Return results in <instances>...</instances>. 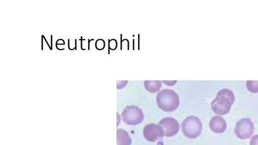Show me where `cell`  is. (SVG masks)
Here are the masks:
<instances>
[{
	"label": "cell",
	"mask_w": 258,
	"mask_h": 145,
	"mask_svg": "<svg viewBox=\"0 0 258 145\" xmlns=\"http://www.w3.org/2000/svg\"><path fill=\"white\" fill-rule=\"evenodd\" d=\"M235 99L233 92L228 89L220 90L211 103V108L216 114L224 115L228 113Z\"/></svg>",
	"instance_id": "cell-1"
},
{
	"label": "cell",
	"mask_w": 258,
	"mask_h": 145,
	"mask_svg": "<svg viewBox=\"0 0 258 145\" xmlns=\"http://www.w3.org/2000/svg\"><path fill=\"white\" fill-rule=\"evenodd\" d=\"M156 103L158 107L163 111H174L180 105L179 96L173 90L164 89L157 93Z\"/></svg>",
	"instance_id": "cell-2"
},
{
	"label": "cell",
	"mask_w": 258,
	"mask_h": 145,
	"mask_svg": "<svg viewBox=\"0 0 258 145\" xmlns=\"http://www.w3.org/2000/svg\"><path fill=\"white\" fill-rule=\"evenodd\" d=\"M182 131L189 138H196L201 133L203 126L200 119L195 116L187 117L182 122Z\"/></svg>",
	"instance_id": "cell-3"
},
{
	"label": "cell",
	"mask_w": 258,
	"mask_h": 145,
	"mask_svg": "<svg viewBox=\"0 0 258 145\" xmlns=\"http://www.w3.org/2000/svg\"><path fill=\"white\" fill-rule=\"evenodd\" d=\"M122 116L125 123L131 125L141 123L144 118L142 110L135 105L126 106L123 111Z\"/></svg>",
	"instance_id": "cell-4"
},
{
	"label": "cell",
	"mask_w": 258,
	"mask_h": 145,
	"mask_svg": "<svg viewBox=\"0 0 258 145\" xmlns=\"http://www.w3.org/2000/svg\"><path fill=\"white\" fill-rule=\"evenodd\" d=\"M254 126L249 118H244L238 121L235 125L234 132L236 135L242 139H248L253 134Z\"/></svg>",
	"instance_id": "cell-5"
},
{
	"label": "cell",
	"mask_w": 258,
	"mask_h": 145,
	"mask_svg": "<svg viewBox=\"0 0 258 145\" xmlns=\"http://www.w3.org/2000/svg\"><path fill=\"white\" fill-rule=\"evenodd\" d=\"M143 135L145 139L150 142H155L164 136L161 126L155 123L147 124L143 129Z\"/></svg>",
	"instance_id": "cell-6"
},
{
	"label": "cell",
	"mask_w": 258,
	"mask_h": 145,
	"mask_svg": "<svg viewBox=\"0 0 258 145\" xmlns=\"http://www.w3.org/2000/svg\"><path fill=\"white\" fill-rule=\"evenodd\" d=\"M162 128L164 136L171 137L177 134L180 130L179 122L172 117H165L162 119L158 123Z\"/></svg>",
	"instance_id": "cell-7"
},
{
	"label": "cell",
	"mask_w": 258,
	"mask_h": 145,
	"mask_svg": "<svg viewBox=\"0 0 258 145\" xmlns=\"http://www.w3.org/2000/svg\"><path fill=\"white\" fill-rule=\"evenodd\" d=\"M209 127L213 132L221 133L225 131L227 124L223 117L220 116H215L211 119L209 122Z\"/></svg>",
	"instance_id": "cell-8"
},
{
	"label": "cell",
	"mask_w": 258,
	"mask_h": 145,
	"mask_svg": "<svg viewBox=\"0 0 258 145\" xmlns=\"http://www.w3.org/2000/svg\"><path fill=\"white\" fill-rule=\"evenodd\" d=\"M117 145H131L132 139L124 129H117Z\"/></svg>",
	"instance_id": "cell-9"
},
{
	"label": "cell",
	"mask_w": 258,
	"mask_h": 145,
	"mask_svg": "<svg viewBox=\"0 0 258 145\" xmlns=\"http://www.w3.org/2000/svg\"><path fill=\"white\" fill-rule=\"evenodd\" d=\"M162 86L160 81H145L144 87L145 89L150 93L158 92Z\"/></svg>",
	"instance_id": "cell-10"
},
{
	"label": "cell",
	"mask_w": 258,
	"mask_h": 145,
	"mask_svg": "<svg viewBox=\"0 0 258 145\" xmlns=\"http://www.w3.org/2000/svg\"><path fill=\"white\" fill-rule=\"evenodd\" d=\"M246 86L249 92L253 93H258V81H247Z\"/></svg>",
	"instance_id": "cell-11"
},
{
	"label": "cell",
	"mask_w": 258,
	"mask_h": 145,
	"mask_svg": "<svg viewBox=\"0 0 258 145\" xmlns=\"http://www.w3.org/2000/svg\"><path fill=\"white\" fill-rule=\"evenodd\" d=\"M250 145H258V134L253 136L250 140Z\"/></svg>",
	"instance_id": "cell-12"
},
{
	"label": "cell",
	"mask_w": 258,
	"mask_h": 145,
	"mask_svg": "<svg viewBox=\"0 0 258 145\" xmlns=\"http://www.w3.org/2000/svg\"><path fill=\"white\" fill-rule=\"evenodd\" d=\"M163 82L168 86H171L175 85L177 81H163Z\"/></svg>",
	"instance_id": "cell-13"
}]
</instances>
